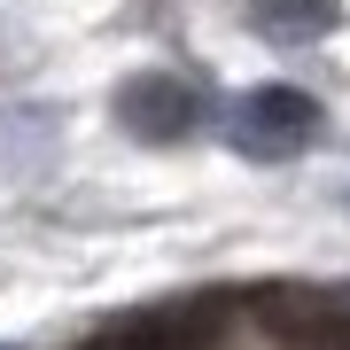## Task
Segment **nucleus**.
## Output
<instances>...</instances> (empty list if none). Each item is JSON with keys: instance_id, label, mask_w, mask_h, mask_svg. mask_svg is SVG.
Here are the masks:
<instances>
[{"instance_id": "obj_1", "label": "nucleus", "mask_w": 350, "mask_h": 350, "mask_svg": "<svg viewBox=\"0 0 350 350\" xmlns=\"http://www.w3.org/2000/svg\"><path fill=\"white\" fill-rule=\"evenodd\" d=\"M312 133H319V101L296 86H265L234 109V140L250 156H296V148H312Z\"/></svg>"}, {"instance_id": "obj_2", "label": "nucleus", "mask_w": 350, "mask_h": 350, "mask_svg": "<svg viewBox=\"0 0 350 350\" xmlns=\"http://www.w3.org/2000/svg\"><path fill=\"white\" fill-rule=\"evenodd\" d=\"M117 117L140 133V140H187L202 125V94L172 70H140L125 94H117Z\"/></svg>"}, {"instance_id": "obj_3", "label": "nucleus", "mask_w": 350, "mask_h": 350, "mask_svg": "<svg viewBox=\"0 0 350 350\" xmlns=\"http://www.w3.org/2000/svg\"><path fill=\"white\" fill-rule=\"evenodd\" d=\"M211 335H218V319L202 304H179V312H140L125 327H109L86 350H211Z\"/></svg>"}, {"instance_id": "obj_4", "label": "nucleus", "mask_w": 350, "mask_h": 350, "mask_svg": "<svg viewBox=\"0 0 350 350\" xmlns=\"http://www.w3.org/2000/svg\"><path fill=\"white\" fill-rule=\"evenodd\" d=\"M335 16H342V0H257L250 24L273 39V47H312V39L335 31Z\"/></svg>"}]
</instances>
